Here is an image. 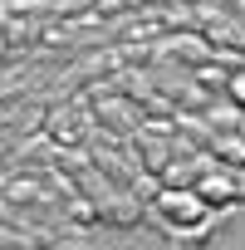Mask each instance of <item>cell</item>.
I'll list each match as a JSON object with an SVG mask.
<instances>
[{
	"label": "cell",
	"instance_id": "cell-1",
	"mask_svg": "<svg viewBox=\"0 0 245 250\" xmlns=\"http://www.w3.org/2000/svg\"><path fill=\"white\" fill-rule=\"evenodd\" d=\"M157 216L182 230H201L211 221V206L196 196V187H157Z\"/></svg>",
	"mask_w": 245,
	"mask_h": 250
},
{
	"label": "cell",
	"instance_id": "cell-2",
	"mask_svg": "<svg viewBox=\"0 0 245 250\" xmlns=\"http://www.w3.org/2000/svg\"><path fill=\"white\" fill-rule=\"evenodd\" d=\"M245 191V172H235V167H211L206 162V172L196 177V196L216 211V206H230L235 196Z\"/></svg>",
	"mask_w": 245,
	"mask_h": 250
},
{
	"label": "cell",
	"instance_id": "cell-3",
	"mask_svg": "<svg viewBox=\"0 0 245 250\" xmlns=\"http://www.w3.org/2000/svg\"><path fill=\"white\" fill-rule=\"evenodd\" d=\"M206 152H211L221 167L245 172V138H240V133H211V138H206Z\"/></svg>",
	"mask_w": 245,
	"mask_h": 250
},
{
	"label": "cell",
	"instance_id": "cell-4",
	"mask_svg": "<svg viewBox=\"0 0 245 250\" xmlns=\"http://www.w3.org/2000/svg\"><path fill=\"white\" fill-rule=\"evenodd\" d=\"M211 40H201V35H177V40H167V54H191V59H211V49H206Z\"/></svg>",
	"mask_w": 245,
	"mask_h": 250
},
{
	"label": "cell",
	"instance_id": "cell-5",
	"mask_svg": "<svg viewBox=\"0 0 245 250\" xmlns=\"http://www.w3.org/2000/svg\"><path fill=\"white\" fill-rule=\"evenodd\" d=\"M206 40H211V44H245V30H240V25H211Z\"/></svg>",
	"mask_w": 245,
	"mask_h": 250
},
{
	"label": "cell",
	"instance_id": "cell-6",
	"mask_svg": "<svg viewBox=\"0 0 245 250\" xmlns=\"http://www.w3.org/2000/svg\"><path fill=\"white\" fill-rule=\"evenodd\" d=\"M225 98L245 108V69H235V74H230V83H225Z\"/></svg>",
	"mask_w": 245,
	"mask_h": 250
},
{
	"label": "cell",
	"instance_id": "cell-7",
	"mask_svg": "<svg viewBox=\"0 0 245 250\" xmlns=\"http://www.w3.org/2000/svg\"><path fill=\"white\" fill-rule=\"evenodd\" d=\"M235 133H240V138H245V118H240V128H235Z\"/></svg>",
	"mask_w": 245,
	"mask_h": 250
}]
</instances>
